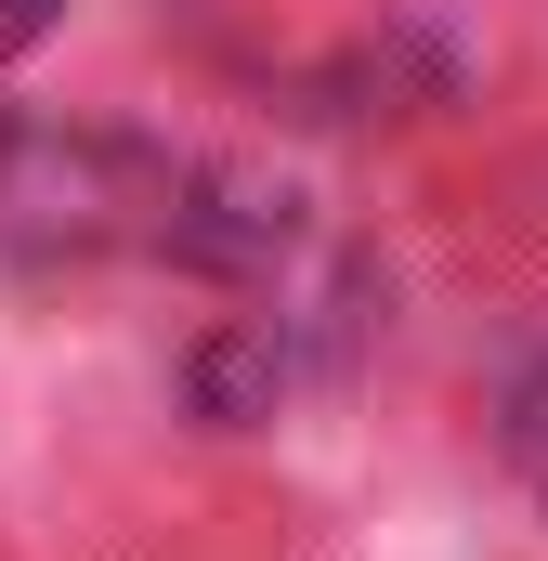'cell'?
Segmentation results:
<instances>
[{
	"instance_id": "6da1fadb",
	"label": "cell",
	"mask_w": 548,
	"mask_h": 561,
	"mask_svg": "<svg viewBox=\"0 0 548 561\" xmlns=\"http://www.w3.org/2000/svg\"><path fill=\"white\" fill-rule=\"evenodd\" d=\"M510 457H523V483L548 496V366L523 379V405H510Z\"/></svg>"
},
{
	"instance_id": "7a4b0ae2",
	"label": "cell",
	"mask_w": 548,
	"mask_h": 561,
	"mask_svg": "<svg viewBox=\"0 0 548 561\" xmlns=\"http://www.w3.org/2000/svg\"><path fill=\"white\" fill-rule=\"evenodd\" d=\"M39 26H53V0H0V66H13V53H26Z\"/></svg>"
}]
</instances>
